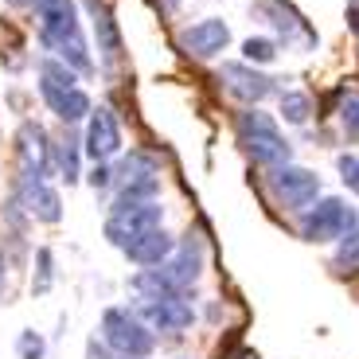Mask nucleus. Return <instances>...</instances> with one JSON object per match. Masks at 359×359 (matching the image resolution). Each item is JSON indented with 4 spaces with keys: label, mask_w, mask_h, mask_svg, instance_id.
I'll return each instance as SVG.
<instances>
[{
    "label": "nucleus",
    "mask_w": 359,
    "mask_h": 359,
    "mask_svg": "<svg viewBox=\"0 0 359 359\" xmlns=\"http://www.w3.org/2000/svg\"><path fill=\"white\" fill-rule=\"evenodd\" d=\"M102 340L114 348V355H126V359H149L156 348L153 328L126 305H109L102 313Z\"/></svg>",
    "instance_id": "1"
},
{
    "label": "nucleus",
    "mask_w": 359,
    "mask_h": 359,
    "mask_svg": "<svg viewBox=\"0 0 359 359\" xmlns=\"http://www.w3.org/2000/svg\"><path fill=\"white\" fill-rule=\"evenodd\" d=\"M238 137H243V149L250 153V161L262 164V168H281L293 156L289 141L273 126V117H266L262 109H243L238 114Z\"/></svg>",
    "instance_id": "2"
},
{
    "label": "nucleus",
    "mask_w": 359,
    "mask_h": 359,
    "mask_svg": "<svg viewBox=\"0 0 359 359\" xmlns=\"http://www.w3.org/2000/svg\"><path fill=\"white\" fill-rule=\"evenodd\" d=\"M359 223V211L344 199H316L313 211L301 219V238L309 243H340L344 234Z\"/></svg>",
    "instance_id": "3"
},
{
    "label": "nucleus",
    "mask_w": 359,
    "mask_h": 359,
    "mask_svg": "<svg viewBox=\"0 0 359 359\" xmlns=\"http://www.w3.org/2000/svg\"><path fill=\"white\" fill-rule=\"evenodd\" d=\"M161 219H164V207L156 203V199H133V203H121V199H117V203L109 207V219H106V238L121 250L133 234L161 226Z\"/></svg>",
    "instance_id": "4"
},
{
    "label": "nucleus",
    "mask_w": 359,
    "mask_h": 359,
    "mask_svg": "<svg viewBox=\"0 0 359 359\" xmlns=\"http://www.w3.org/2000/svg\"><path fill=\"white\" fill-rule=\"evenodd\" d=\"M269 191L285 211H305L320 199V176L313 168H301V164H281L269 172Z\"/></svg>",
    "instance_id": "5"
},
{
    "label": "nucleus",
    "mask_w": 359,
    "mask_h": 359,
    "mask_svg": "<svg viewBox=\"0 0 359 359\" xmlns=\"http://www.w3.org/2000/svg\"><path fill=\"white\" fill-rule=\"evenodd\" d=\"M149 328H161V332H188L196 324V309H191V297L188 293H176V297H156V301H137L133 309Z\"/></svg>",
    "instance_id": "6"
},
{
    "label": "nucleus",
    "mask_w": 359,
    "mask_h": 359,
    "mask_svg": "<svg viewBox=\"0 0 359 359\" xmlns=\"http://www.w3.org/2000/svg\"><path fill=\"white\" fill-rule=\"evenodd\" d=\"M121 153V126L109 106H94L86 117V156L90 161H109Z\"/></svg>",
    "instance_id": "7"
},
{
    "label": "nucleus",
    "mask_w": 359,
    "mask_h": 359,
    "mask_svg": "<svg viewBox=\"0 0 359 359\" xmlns=\"http://www.w3.org/2000/svg\"><path fill=\"white\" fill-rule=\"evenodd\" d=\"M20 161H24V180H47L55 176V156L39 121H24L20 129Z\"/></svg>",
    "instance_id": "8"
},
{
    "label": "nucleus",
    "mask_w": 359,
    "mask_h": 359,
    "mask_svg": "<svg viewBox=\"0 0 359 359\" xmlns=\"http://www.w3.org/2000/svg\"><path fill=\"white\" fill-rule=\"evenodd\" d=\"M184 51L196 55V59H215L231 47V27L223 20H199V24L184 27V36H180Z\"/></svg>",
    "instance_id": "9"
},
{
    "label": "nucleus",
    "mask_w": 359,
    "mask_h": 359,
    "mask_svg": "<svg viewBox=\"0 0 359 359\" xmlns=\"http://www.w3.org/2000/svg\"><path fill=\"white\" fill-rule=\"evenodd\" d=\"M176 250V238H172L164 226H153V231H141V234H133L126 246H121V254H126L133 266H141V269H149V266H161L168 254Z\"/></svg>",
    "instance_id": "10"
},
{
    "label": "nucleus",
    "mask_w": 359,
    "mask_h": 359,
    "mask_svg": "<svg viewBox=\"0 0 359 359\" xmlns=\"http://www.w3.org/2000/svg\"><path fill=\"white\" fill-rule=\"evenodd\" d=\"M20 203H24L27 215L39 219V223H47V226L63 223V203H59V191H55L47 180H24V184H20Z\"/></svg>",
    "instance_id": "11"
},
{
    "label": "nucleus",
    "mask_w": 359,
    "mask_h": 359,
    "mask_svg": "<svg viewBox=\"0 0 359 359\" xmlns=\"http://www.w3.org/2000/svg\"><path fill=\"white\" fill-rule=\"evenodd\" d=\"M223 82H226V90H231L238 102H262L266 94H273V79L269 74H262V71H254L250 63H226L223 67Z\"/></svg>",
    "instance_id": "12"
},
{
    "label": "nucleus",
    "mask_w": 359,
    "mask_h": 359,
    "mask_svg": "<svg viewBox=\"0 0 359 359\" xmlns=\"http://www.w3.org/2000/svg\"><path fill=\"white\" fill-rule=\"evenodd\" d=\"M161 269L168 273L172 285L188 293V285H196L199 273H203V250H199V243H180L176 250L161 262Z\"/></svg>",
    "instance_id": "13"
},
{
    "label": "nucleus",
    "mask_w": 359,
    "mask_h": 359,
    "mask_svg": "<svg viewBox=\"0 0 359 359\" xmlns=\"http://www.w3.org/2000/svg\"><path fill=\"white\" fill-rule=\"evenodd\" d=\"M258 12H262V20H269V24H273L278 39H285V43H289L293 36H305V43H309V47H316V36L309 32L305 20L297 16L293 4H285V0H262Z\"/></svg>",
    "instance_id": "14"
},
{
    "label": "nucleus",
    "mask_w": 359,
    "mask_h": 359,
    "mask_svg": "<svg viewBox=\"0 0 359 359\" xmlns=\"http://www.w3.org/2000/svg\"><path fill=\"white\" fill-rule=\"evenodd\" d=\"M39 94H43V102L51 106V114L59 117V121H67V126H74V121H82V117H90V98L86 90H55V86H39Z\"/></svg>",
    "instance_id": "15"
},
{
    "label": "nucleus",
    "mask_w": 359,
    "mask_h": 359,
    "mask_svg": "<svg viewBox=\"0 0 359 359\" xmlns=\"http://www.w3.org/2000/svg\"><path fill=\"white\" fill-rule=\"evenodd\" d=\"M90 12V20H94V39H98V51L106 63H117V55H121V39H117V27H114V16L106 12V4L102 0H82Z\"/></svg>",
    "instance_id": "16"
},
{
    "label": "nucleus",
    "mask_w": 359,
    "mask_h": 359,
    "mask_svg": "<svg viewBox=\"0 0 359 359\" xmlns=\"http://www.w3.org/2000/svg\"><path fill=\"white\" fill-rule=\"evenodd\" d=\"M144 180H156V156L153 153H129L114 168L117 188H133V184H144Z\"/></svg>",
    "instance_id": "17"
},
{
    "label": "nucleus",
    "mask_w": 359,
    "mask_h": 359,
    "mask_svg": "<svg viewBox=\"0 0 359 359\" xmlns=\"http://www.w3.org/2000/svg\"><path fill=\"white\" fill-rule=\"evenodd\" d=\"M129 285H133L137 293H141V301H156V297H176V293H184V289H176V285H172V281H168V273H164L161 266L137 269Z\"/></svg>",
    "instance_id": "18"
},
{
    "label": "nucleus",
    "mask_w": 359,
    "mask_h": 359,
    "mask_svg": "<svg viewBox=\"0 0 359 359\" xmlns=\"http://www.w3.org/2000/svg\"><path fill=\"white\" fill-rule=\"evenodd\" d=\"M51 156H55V172L63 176V184H74V180H79V144H74V137L55 141Z\"/></svg>",
    "instance_id": "19"
},
{
    "label": "nucleus",
    "mask_w": 359,
    "mask_h": 359,
    "mask_svg": "<svg viewBox=\"0 0 359 359\" xmlns=\"http://www.w3.org/2000/svg\"><path fill=\"white\" fill-rule=\"evenodd\" d=\"M79 74L74 67H67L63 59H43L39 63V86H55V90H74Z\"/></svg>",
    "instance_id": "20"
},
{
    "label": "nucleus",
    "mask_w": 359,
    "mask_h": 359,
    "mask_svg": "<svg viewBox=\"0 0 359 359\" xmlns=\"http://www.w3.org/2000/svg\"><path fill=\"white\" fill-rule=\"evenodd\" d=\"M332 266H336V273H359V223H355V226H351V231L340 238Z\"/></svg>",
    "instance_id": "21"
},
{
    "label": "nucleus",
    "mask_w": 359,
    "mask_h": 359,
    "mask_svg": "<svg viewBox=\"0 0 359 359\" xmlns=\"http://www.w3.org/2000/svg\"><path fill=\"white\" fill-rule=\"evenodd\" d=\"M278 109H281V117H285V121L305 126L309 114H313V98H309V94H301V90H285V94H281V102H278Z\"/></svg>",
    "instance_id": "22"
},
{
    "label": "nucleus",
    "mask_w": 359,
    "mask_h": 359,
    "mask_svg": "<svg viewBox=\"0 0 359 359\" xmlns=\"http://www.w3.org/2000/svg\"><path fill=\"white\" fill-rule=\"evenodd\" d=\"M55 281V254L51 246H39L36 250V281H32V297H43Z\"/></svg>",
    "instance_id": "23"
},
{
    "label": "nucleus",
    "mask_w": 359,
    "mask_h": 359,
    "mask_svg": "<svg viewBox=\"0 0 359 359\" xmlns=\"http://www.w3.org/2000/svg\"><path fill=\"white\" fill-rule=\"evenodd\" d=\"M16 355L20 359H47V340L36 328H24V332L16 336Z\"/></svg>",
    "instance_id": "24"
},
{
    "label": "nucleus",
    "mask_w": 359,
    "mask_h": 359,
    "mask_svg": "<svg viewBox=\"0 0 359 359\" xmlns=\"http://www.w3.org/2000/svg\"><path fill=\"white\" fill-rule=\"evenodd\" d=\"M243 55H246V63H273L278 59V43L273 39H262V36H250L243 43Z\"/></svg>",
    "instance_id": "25"
},
{
    "label": "nucleus",
    "mask_w": 359,
    "mask_h": 359,
    "mask_svg": "<svg viewBox=\"0 0 359 359\" xmlns=\"http://www.w3.org/2000/svg\"><path fill=\"white\" fill-rule=\"evenodd\" d=\"M340 121H344V129H348L351 141H359V94H348V98H344Z\"/></svg>",
    "instance_id": "26"
},
{
    "label": "nucleus",
    "mask_w": 359,
    "mask_h": 359,
    "mask_svg": "<svg viewBox=\"0 0 359 359\" xmlns=\"http://www.w3.org/2000/svg\"><path fill=\"white\" fill-rule=\"evenodd\" d=\"M336 168H340V180H344V184H348V188L359 196V156L344 153L340 161H336Z\"/></svg>",
    "instance_id": "27"
},
{
    "label": "nucleus",
    "mask_w": 359,
    "mask_h": 359,
    "mask_svg": "<svg viewBox=\"0 0 359 359\" xmlns=\"http://www.w3.org/2000/svg\"><path fill=\"white\" fill-rule=\"evenodd\" d=\"M90 188H109V184H114V168H109V164H94V172H90Z\"/></svg>",
    "instance_id": "28"
},
{
    "label": "nucleus",
    "mask_w": 359,
    "mask_h": 359,
    "mask_svg": "<svg viewBox=\"0 0 359 359\" xmlns=\"http://www.w3.org/2000/svg\"><path fill=\"white\" fill-rule=\"evenodd\" d=\"M348 27L351 36H359V0H348Z\"/></svg>",
    "instance_id": "29"
},
{
    "label": "nucleus",
    "mask_w": 359,
    "mask_h": 359,
    "mask_svg": "<svg viewBox=\"0 0 359 359\" xmlns=\"http://www.w3.org/2000/svg\"><path fill=\"white\" fill-rule=\"evenodd\" d=\"M223 359H258V355H254L250 348H238V351H231V355H223Z\"/></svg>",
    "instance_id": "30"
},
{
    "label": "nucleus",
    "mask_w": 359,
    "mask_h": 359,
    "mask_svg": "<svg viewBox=\"0 0 359 359\" xmlns=\"http://www.w3.org/2000/svg\"><path fill=\"white\" fill-rule=\"evenodd\" d=\"M0 289H4V250H0Z\"/></svg>",
    "instance_id": "31"
}]
</instances>
